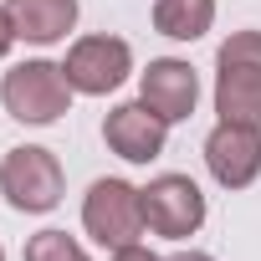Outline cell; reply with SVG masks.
<instances>
[{
  "label": "cell",
  "mask_w": 261,
  "mask_h": 261,
  "mask_svg": "<svg viewBox=\"0 0 261 261\" xmlns=\"http://www.w3.org/2000/svg\"><path fill=\"white\" fill-rule=\"evenodd\" d=\"M113 261H164V256H154L144 241H134V246H118V251H113Z\"/></svg>",
  "instance_id": "cell-13"
},
{
  "label": "cell",
  "mask_w": 261,
  "mask_h": 261,
  "mask_svg": "<svg viewBox=\"0 0 261 261\" xmlns=\"http://www.w3.org/2000/svg\"><path fill=\"white\" fill-rule=\"evenodd\" d=\"M62 72H67L72 92L108 97V92H118L128 82V72H134V46L123 36H82V41H72Z\"/></svg>",
  "instance_id": "cell-5"
},
{
  "label": "cell",
  "mask_w": 261,
  "mask_h": 261,
  "mask_svg": "<svg viewBox=\"0 0 261 261\" xmlns=\"http://www.w3.org/2000/svg\"><path fill=\"white\" fill-rule=\"evenodd\" d=\"M164 139H169V123L139 97V102H118L108 118H102V144L128 159V164H154L164 154Z\"/></svg>",
  "instance_id": "cell-8"
},
{
  "label": "cell",
  "mask_w": 261,
  "mask_h": 261,
  "mask_svg": "<svg viewBox=\"0 0 261 261\" xmlns=\"http://www.w3.org/2000/svg\"><path fill=\"white\" fill-rule=\"evenodd\" d=\"M0 261H6V251H0Z\"/></svg>",
  "instance_id": "cell-16"
},
{
  "label": "cell",
  "mask_w": 261,
  "mask_h": 261,
  "mask_svg": "<svg viewBox=\"0 0 261 261\" xmlns=\"http://www.w3.org/2000/svg\"><path fill=\"white\" fill-rule=\"evenodd\" d=\"M139 195H144V225L164 241H190L205 225V195L190 174H159Z\"/></svg>",
  "instance_id": "cell-6"
},
{
  "label": "cell",
  "mask_w": 261,
  "mask_h": 261,
  "mask_svg": "<svg viewBox=\"0 0 261 261\" xmlns=\"http://www.w3.org/2000/svg\"><path fill=\"white\" fill-rule=\"evenodd\" d=\"M62 164L51 149L41 144H21V149H6V159H0V195H6L11 210L21 215H46L62 205Z\"/></svg>",
  "instance_id": "cell-3"
},
{
  "label": "cell",
  "mask_w": 261,
  "mask_h": 261,
  "mask_svg": "<svg viewBox=\"0 0 261 261\" xmlns=\"http://www.w3.org/2000/svg\"><path fill=\"white\" fill-rule=\"evenodd\" d=\"M16 46V26H11V16H6V6H0V57H6Z\"/></svg>",
  "instance_id": "cell-14"
},
{
  "label": "cell",
  "mask_w": 261,
  "mask_h": 261,
  "mask_svg": "<svg viewBox=\"0 0 261 261\" xmlns=\"http://www.w3.org/2000/svg\"><path fill=\"white\" fill-rule=\"evenodd\" d=\"M21 256L26 261H87V251L67 230H36V236H26V251Z\"/></svg>",
  "instance_id": "cell-12"
},
{
  "label": "cell",
  "mask_w": 261,
  "mask_h": 261,
  "mask_svg": "<svg viewBox=\"0 0 261 261\" xmlns=\"http://www.w3.org/2000/svg\"><path fill=\"white\" fill-rule=\"evenodd\" d=\"M215 26V0H154V31L169 41H200Z\"/></svg>",
  "instance_id": "cell-11"
},
{
  "label": "cell",
  "mask_w": 261,
  "mask_h": 261,
  "mask_svg": "<svg viewBox=\"0 0 261 261\" xmlns=\"http://www.w3.org/2000/svg\"><path fill=\"white\" fill-rule=\"evenodd\" d=\"M6 16L16 26V41L57 46L77 26V0H6Z\"/></svg>",
  "instance_id": "cell-10"
},
{
  "label": "cell",
  "mask_w": 261,
  "mask_h": 261,
  "mask_svg": "<svg viewBox=\"0 0 261 261\" xmlns=\"http://www.w3.org/2000/svg\"><path fill=\"white\" fill-rule=\"evenodd\" d=\"M82 230L102 246V251H118V246H134L149 225H144V195L128 185V179H92L87 200H82Z\"/></svg>",
  "instance_id": "cell-4"
},
{
  "label": "cell",
  "mask_w": 261,
  "mask_h": 261,
  "mask_svg": "<svg viewBox=\"0 0 261 261\" xmlns=\"http://www.w3.org/2000/svg\"><path fill=\"white\" fill-rule=\"evenodd\" d=\"M205 169L220 190H246L261 174V128L256 123H215L205 134Z\"/></svg>",
  "instance_id": "cell-7"
},
{
  "label": "cell",
  "mask_w": 261,
  "mask_h": 261,
  "mask_svg": "<svg viewBox=\"0 0 261 261\" xmlns=\"http://www.w3.org/2000/svg\"><path fill=\"white\" fill-rule=\"evenodd\" d=\"M0 102L16 123H31V128H46L57 123L62 113H72V82L57 62H16L6 77H0Z\"/></svg>",
  "instance_id": "cell-2"
},
{
  "label": "cell",
  "mask_w": 261,
  "mask_h": 261,
  "mask_svg": "<svg viewBox=\"0 0 261 261\" xmlns=\"http://www.w3.org/2000/svg\"><path fill=\"white\" fill-rule=\"evenodd\" d=\"M139 97H144L164 123H185V118L195 113V102H200V77H195L190 62L159 57V62H149V67L139 72Z\"/></svg>",
  "instance_id": "cell-9"
},
{
  "label": "cell",
  "mask_w": 261,
  "mask_h": 261,
  "mask_svg": "<svg viewBox=\"0 0 261 261\" xmlns=\"http://www.w3.org/2000/svg\"><path fill=\"white\" fill-rule=\"evenodd\" d=\"M164 261H215L210 251H174V256H164Z\"/></svg>",
  "instance_id": "cell-15"
},
{
  "label": "cell",
  "mask_w": 261,
  "mask_h": 261,
  "mask_svg": "<svg viewBox=\"0 0 261 261\" xmlns=\"http://www.w3.org/2000/svg\"><path fill=\"white\" fill-rule=\"evenodd\" d=\"M215 113L220 123L261 128V31H230L215 51Z\"/></svg>",
  "instance_id": "cell-1"
}]
</instances>
